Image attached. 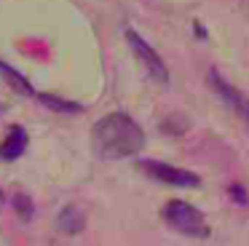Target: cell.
<instances>
[{
    "mask_svg": "<svg viewBox=\"0 0 249 246\" xmlns=\"http://www.w3.org/2000/svg\"><path fill=\"white\" fill-rule=\"evenodd\" d=\"M0 206H3V195H0Z\"/></svg>",
    "mask_w": 249,
    "mask_h": 246,
    "instance_id": "9",
    "label": "cell"
},
{
    "mask_svg": "<svg viewBox=\"0 0 249 246\" xmlns=\"http://www.w3.org/2000/svg\"><path fill=\"white\" fill-rule=\"evenodd\" d=\"M27 131L22 126H11L8 128V137L0 142V160H17L19 155L27 150Z\"/></svg>",
    "mask_w": 249,
    "mask_h": 246,
    "instance_id": "6",
    "label": "cell"
},
{
    "mask_svg": "<svg viewBox=\"0 0 249 246\" xmlns=\"http://www.w3.org/2000/svg\"><path fill=\"white\" fill-rule=\"evenodd\" d=\"M126 40H129V48L134 51L137 62H140L142 67H145L147 72H150L153 78L158 80V83H166V80H169L166 64H163V62H161V56H158V53L153 51L150 43H145V37L137 35L134 30H126Z\"/></svg>",
    "mask_w": 249,
    "mask_h": 246,
    "instance_id": "4",
    "label": "cell"
},
{
    "mask_svg": "<svg viewBox=\"0 0 249 246\" xmlns=\"http://www.w3.org/2000/svg\"><path fill=\"white\" fill-rule=\"evenodd\" d=\"M140 169L145 171L150 179H158L163 185H172V187H198L201 179L188 169H179V166L172 163H163V160H150V158H142L140 160Z\"/></svg>",
    "mask_w": 249,
    "mask_h": 246,
    "instance_id": "3",
    "label": "cell"
},
{
    "mask_svg": "<svg viewBox=\"0 0 249 246\" xmlns=\"http://www.w3.org/2000/svg\"><path fill=\"white\" fill-rule=\"evenodd\" d=\"M209 80H212V86H214V91H217V96H220L222 102H225L228 107H231L233 112H236L238 118L244 121V126H249V99L241 94V91H236L228 80H222L220 78V72H214L212 70L209 72Z\"/></svg>",
    "mask_w": 249,
    "mask_h": 246,
    "instance_id": "5",
    "label": "cell"
},
{
    "mask_svg": "<svg viewBox=\"0 0 249 246\" xmlns=\"http://www.w3.org/2000/svg\"><path fill=\"white\" fill-rule=\"evenodd\" d=\"M91 147L105 160H121L134 158L145 147V131L142 126L129 118L126 112H110L94 123L91 131Z\"/></svg>",
    "mask_w": 249,
    "mask_h": 246,
    "instance_id": "1",
    "label": "cell"
},
{
    "mask_svg": "<svg viewBox=\"0 0 249 246\" xmlns=\"http://www.w3.org/2000/svg\"><path fill=\"white\" fill-rule=\"evenodd\" d=\"M0 75H6V78L14 83V88H17V91H22V94H27V96H38V94H35V88H33V86H30L24 78H22V75L17 72V70L6 67L3 62H0Z\"/></svg>",
    "mask_w": 249,
    "mask_h": 246,
    "instance_id": "7",
    "label": "cell"
},
{
    "mask_svg": "<svg viewBox=\"0 0 249 246\" xmlns=\"http://www.w3.org/2000/svg\"><path fill=\"white\" fill-rule=\"evenodd\" d=\"M14 203L22 209V217H24V219L33 217V203H27V198H24V195H17V198H14Z\"/></svg>",
    "mask_w": 249,
    "mask_h": 246,
    "instance_id": "8",
    "label": "cell"
},
{
    "mask_svg": "<svg viewBox=\"0 0 249 246\" xmlns=\"http://www.w3.org/2000/svg\"><path fill=\"white\" fill-rule=\"evenodd\" d=\"M163 222L174 230V233H182L188 238H209L212 230L206 225L204 214L196 206H190L188 201H179V198H172L163 206Z\"/></svg>",
    "mask_w": 249,
    "mask_h": 246,
    "instance_id": "2",
    "label": "cell"
}]
</instances>
